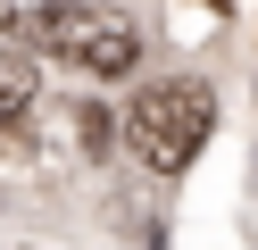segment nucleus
Segmentation results:
<instances>
[{"label":"nucleus","instance_id":"1","mask_svg":"<svg viewBox=\"0 0 258 250\" xmlns=\"http://www.w3.org/2000/svg\"><path fill=\"white\" fill-rule=\"evenodd\" d=\"M208 125H217V92H208L200 75H167V83H150V92L125 109V150H134L150 175H175V167L200 159Z\"/></svg>","mask_w":258,"mask_h":250},{"label":"nucleus","instance_id":"2","mask_svg":"<svg viewBox=\"0 0 258 250\" xmlns=\"http://www.w3.org/2000/svg\"><path fill=\"white\" fill-rule=\"evenodd\" d=\"M25 33H34L50 59L84 67V75H100V83L142 67V25H134L125 9H108V0H42Z\"/></svg>","mask_w":258,"mask_h":250},{"label":"nucleus","instance_id":"3","mask_svg":"<svg viewBox=\"0 0 258 250\" xmlns=\"http://www.w3.org/2000/svg\"><path fill=\"white\" fill-rule=\"evenodd\" d=\"M17 142L34 159V175H75V167H92L108 150V109H92V100H34Z\"/></svg>","mask_w":258,"mask_h":250},{"label":"nucleus","instance_id":"4","mask_svg":"<svg viewBox=\"0 0 258 250\" xmlns=\"http://www.w3.org/2000/svg\"><path fill=\"white\" fill-rule=\"evenodd\" d=\"M34 100H42V92H34V67L0 50V133H17L25 117H34Z\"/></svg>","mask_w":258,"mask_h":250}]
</instances>
